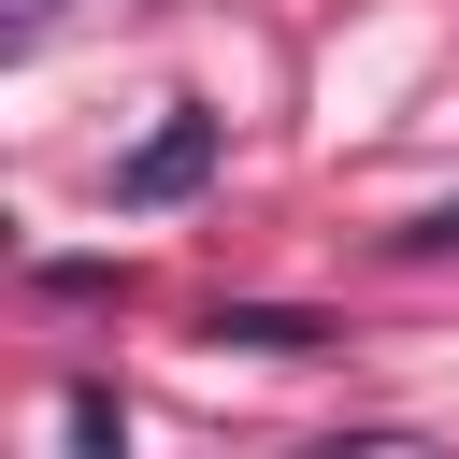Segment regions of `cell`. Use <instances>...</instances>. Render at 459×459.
Listing matches in <instances>:
<instances>
[{
  "instance_id": "obj_1",
  "label": "cell",
  "mask_w": 459,
  "mask_h": 459,
  "mask_svg": "<svg viewBox=\"0 0 459 459\" xmlns=\"http://www.w3.org/2000/svg\"><path fill=\"white\" fill-rule=\"evenodd\" d=\"M215 158H230V115L172 100V115L115 158V215H172V201H201V186H215Z\"/></svg>"
},
{
  "instance_id": "obj_2",
  "label": "cell",
  "mask_w": 459,
  "mask_h": 459,
  "mask_svg": "<svg viewBox=\"0 0 459 459\" xmlns=\"http://www.w3.org/2000/svg\"><path fill=\"white\" fill-rule=\"evenodd\" d=\"M201 344H244V359H330V316H301V301H215Z\"/></svg>"
},
{
  "instance_id": "obj_3",
  "label": "cell",
  "mask_w": 459,
  "mask_h": 459,
  "mask_svg": "<svg viewBox=\"0 0 459 459\" xmlns=\"http://www.w3.org/2000/svg\"><path fill=\"white\" fill-rule=\"evenodd\" d=\"M57 430H72L86 459H115V445H129V416H115V387H72V402H57Z\"/></svg>"
},
{
  "instance_id": "obj_4",
  "label": "cell",
  "mask_w": 459,
  "mask_h": 459,
  "mask_svg": "<svg viewBox=\"0 0 459 459\" xmlns=\"http://www.w3.org/2000/svg\"><path fill=\"white\" fill-rule=\"evenodd\" d=\"M29 287H43V301H100V287H115V258H43Z\"/></svg>"
},
{
  "instance_id": "obj_5",
  "label": "cell",
  "mask_w": 459,
  "mask_h": 459,
  "mask_svg": "<svg viewBox=\"0 0 459 459\" xmlns=\"http://www.w3.org/2000/svg\"><path fill=\"white\" fill-rule=\"evenodd\" d=\"M445 244H459V201H430V215L402 230V258H445Z\"/></svg>"
},
{
  "instance_id": "obj_6",
  "label": "cell",
  "mask_w": 459,
  "mask_h": 459,
  "mask_svg": "<svg viewBox=\"0 0 459 459\" xmlns=\"http://www.w3.org/2000/svg\"><path fill=\"white\" fill-rule=\"evenodd\" d=\"M57 14H72V0H0V29H14V43H43Z\"/></svg>"
}]
</instances>
